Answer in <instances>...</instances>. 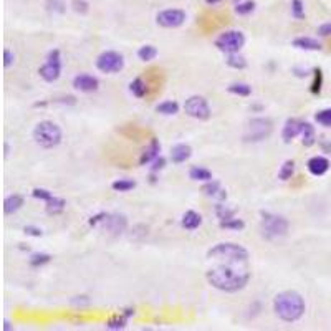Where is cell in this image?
I'll use <instances>...</instances> for the list:
<instances>
[{
	"label": "cell",
	"mask_w": 331,
	"mask_h": 331,
	"mask_svg": "<svg viewBox=\"0 0 331 331\" xmlns=\"http://www.w3.org/2000/svg\"><path fill=\"white\" fill-rule=\"evenodd\" d=\"M51 262V255L48 253H33L32 257H30L28 263L32 267H41V265H46V263Z\"/></svg>",
	"instance_id": "e575fe53"
},
{
	"label": "cell",
	"mask_w": 331,
	"mask_h": 331,
	"mask_svg": "<svg viewBox=\"0 0 331 331\" xmlns=\"http://www.w3.org/2000/svg\"><path fill=\"white\" fill-rule=\"evenodd\" d=\"M205 2L209 3V5H212V3H217V2H220V0H205Z\"/></svg>",
	"instance_id": "816d5d0a"
},
{
	"label": "cell",
	"mask_w": 331,
	"mask_h": 331,
	"mask_svg": "<svg viewBox=\"0 0 331 331\" xmlns=\"http://www.w3.org/2000/svg\"><path fill=\"white\" fill-rule=\"evenodd\" d=\"M66 207V202L61 197H56V195H53L50 200H46L45 202V210L48 215H58L61 214V212L65 210Z\"/></svg>",
	"instance_id": "cb8c5ba5"
},
{
	"label": "cell",
	"mask_w": 331,
	"mask_h": 331,
	"mask_svg": "<svg viewBox=\"0 0 331 331\" xmlns=\"http://www.w3.org/2000/svg\"><path fill=\"white\" fill-rule=\"evenodd\" d=\"M8 154H10V146H8V143L5 141V143H3V156L8 158Z\"/></svg>",
	"instance_id": "681fc988"
},
{
	"label": "cell",
	"mask_w": 331,
	"mask_h": 331,
	"mask_svg": "<svg viewBox=\"0 0 331 331\" xmlns=\"http://www.w3.org/2000/svg\"><path fill=\"white\" fill-rule=\"evenodd\" d=\"M293 46H297L300 50H308V51H318L322 50L323 46L318 40L310 38V37H298L293 40Z\"/></svg>",
	"instance_id": "7402d4cb"
},
{
	"label": "cell",
	"mask_w": 331,
	"mask_h": 331,
	"mask_svg": "<svg viewBox=\"0 0 331 331\" xmlns=\"http://www.w3.org/2000/svg\"><path fill=\"white\" fill-rule=\"evenodd\" d=\"M45 7L51 13H65L66 12V5L61 2V0H46Z\"/></svg>",
	"instance_id": "d590c367"
},
{
	"label": "cell",
	"mask_w": 331,
	"mask_h": 331,
	"mask_svg": "<svg viewBox=\"0 0 331 331\" xmlns=\"http://www.w3.org/2000/svg\"><path fill=\"white\" fill-rule=\"evenodd\" d=\"M156 111L161 113L164 116H172V115H177L179 113V105L175 101H164L161 105L156 106Z\"/></svg>",
	"instance_id": "83f0119b"
},
{
	"label": "cell",
	"mask_w": 331,
	"mask_h": 331,
	"mask_svg": "<svg viewBox=\"0 0 331 331\" xmlns=\"http://www.w3.org/2000/svg\"><path fill=\"white\" fill-rule=\"evenodd\" d=\"M200 224H202V217L197 214L195 210H187L180 219V225L184 227L185 230H195L199 229Z\"/></svg>",
	"instance_id": "ffe728a7"
},
{
	"label": "cell",
	"mask_w": 331,
	"mask_h": 331,
	"mask_svg": "<svg viewBox=\"0 0 331 331\" xmlns=\"http://www.w3.org/2000/svg\"><path fill=\"white\" fill-rule=\"evenodd\" d=\"M73 86H75L78 91H83V93H93V91H96L98 88H100V81H98L96 76H91V75L81 73V75L75 76V78H73Z\"/></svg>",
	"instance_id": "4fadbf2b"
},
{
	"label": "cell",
	"mask_w": 331,
	"mask_h": 331,
	"mask_svg": "<svg viewBox=\"0 0 331 331\" xmlns=\"http://www.w3.org/2000/svg\"><path fill=\"white\" fill-rule=\"evenodd\" d=\"M189 177L192 180H200V182H207V180L212 179V172L209 169L200 167V166H194L192 169L189 170Z\"/></svg>",
	"instance_id": "d4e9b609"
},
{
	"label": "cell",
	"mask_w": 331,
	"mask_h": 331,
	"mask_svg": "<svg viewBox=\"0 0 331 331\" xmlns=\"http://www.w3.org/2000/svg\"><path fill=\"white\" fill-rule=\"evenodd\" d=\"M273 131V123L268 118H253L247 123L244 131V141L260 143L267 139Z\"/></svg>",
	"instance_id": "8992f818"
},
{
	"label": "cell",
	"mask_w": 331,
	"mask_h": 331,
	"mask_svg": "<svg viewBox=\"0 0 331 331\" xmlns=\"http://www.w3.org/2000/svg\"><path fill=\"white\" fill-rule=\"evenodd\" d=\"M111 187L113 190H116V192H129V190H133L136 187V182L131 179H118L111 184Z\"/></svg>",
	"instance_id": "4dcf8cb0"
},
{
	"label": "cell",
	"mask_w": 331,
	"mask_h": 331,
	"mask_svg": "<svg viewBox=\"0 0 331 331\" xmlns=\"http://www.w3.org/2000/svg\"><path fill=\"white\" fill-rule=\"evenodd\" d=\"M190 156H192V148H190L189 144L179 143L170 149V161L174 164H182L187 161Z\"/></svg>",
	"instance_id": "2e32d148"
},
{
	"label": "cell",
	"mask_w": 331,
	"mask_h": 331,
	"mask_svg": "<svg viewBox=\"0 0 331 331\" xmlns=\"http://www.w3.org/2000/svg\"><path fill=\"white\" fill-rule=\"evenodd\" d=\"M235 209H230L229 205L219 202L215 205V215L219 217L220 220H227V219H232V217H235Z\"/></svg>",
	"instance_id": "836d02e7"
},
{
	"label": "cell",
	"mask_w": 331,
	"mask_h": 331,
	"mask_svg": "<svg viewBox=\"0 0 331 331\" xmlns=\"http://www.w3.org/2000/svg\"><path fill=\"white\" fill-rule=\"evenodd\" d=\"M33 141L43 149H53L61 143L63 133H61L60 126L53 121H40L37 126L33 128Z\"/></svg>",
	"instance_id": "277c9868"
},
{
	"label": "cell",
	"mask_w": 331,
	"mask_h": 331,
	"mask_svg": "<svg viewBox=\"0 0 331 331\" xmlns=\"http://www.w3.org/2000/svg\"><path fill=\"white\" fill-rule=\"evenodd\" d=\"M260 225H262V232L263 235L267 237L268 240L273 239H280V237H285L288 234L290 224L285 217L272 214V212H260Z\"/></svg>",
	"instance_id": "5b68a950"
},
{
	"label": "cell",
	"mask_w": 331,
	"mask_h": 331,
	"mask_svg": "<svg viewBox=\"0 0 331 331\" xmlns=\"http://www.w3.org/2000/svg\"><path fill=\"white\" fill-rule=\"evenodd\" d=\"M184 111L185 115H189L190 118H194V120H199V121H205L209 120L212 111H210V106L209 103L204 96H190L185 100L184 103Z\"/></svg>",
	"instance_id": "30bf717a"
},
{
	"label": "cell",
	"mask_w": 331,
	"mask_h": 331,
	"mask_svg": "<svg viewBox=\"0 0 331 331\" xmlns=\"http://www.w3.org/2000/svg\"><path fill=\"white\" fill-rule=\"evenodd\" d=\"M255 10V2L252 0H245V2H239L235 5V12L239 15H248Z\"/></svg>",
	"instance_id": "8d00e7d4"
},
{
	"label": "cell",
	"mask_w": 331,
	"mask_h": 331,
	"mask_svg": "<svg viewBox=\"0 0 331 331\" xmlns=\"http://www.w3.org/2000/svg\"><path fill=\"white\" fill-rule=\"evenodd\" d=\"M133 315H134V310H131V308L124 310L121 315H116V317H113L111 320H108L106 328H110V330H123V328H126L128 320L131 318Z\"/></svg>",
	"instance_id": "d6986e66"
},
{
	"label": "cell",
	"mask_w": 331,
	"mask_h": 331,
	"mask_svg": "<svg viewBox=\"0 0 331 331\" xmlns=\"http://www.w3.org/2000/svg\"><path fill=\"white\" fill-rule=\"evenodd\" d=\"M307 166H308V170L313 175H323V174H327V170L330 169V161L323 156H313Z\"/></svg>",
	"instance_id": "ac0fdd59"
},
{
	"label": "cell",
	"mask_w": 331,
	"mask_h": 331,
	"mask_svg": "<svg viewBox=\"0 0 331 331\" xmlns=\"http://www.w3.org/2000/svg\"><path fill=\"white\" fill-rule=\"evenodd\" d=\"M293 174H295V163L292 161V159H288V161L282 164L280 170H278V179L285 182V180H290L293 177Z\"/></svg>",
	"instance_id": "f1b7e54d"
},
{
	"label": "cell",
	"mask_w": 331,
	"mask_h": 331,
	"mask_svg": "<svg viewBox=\"0 0 331 331\" xmlns=\"http://www.w3.org/2000/svg\"><path fill=\"white\" fill-rule=\"evenodd\" d=\"M205 278L215 290L225 293H235L245 288L250 280L247 263H219L205 272Z\"/></svg>",
	"instance_id": "6da1fadb"
},
{
	"label": "cell",
	"mask_w": 331,
	"mask_h": 331,
	"mask_svg": "<svg viewBox=\"0 0 331 331\" xmlns=\"http://www.w3.org/2000/svg\"><path fill=\"white\" fill-rule=\"evenodd\" d=\"M23 232L27 235H32V237H41L43 235V230H41L40 227H35V225H25Z\"/></svg>",
	"instance_id": "7bdbcfd3"
},
{
	"label": "cell",
	"mask_w": 331,
	"mask_h": 331,
	"mask_svg": "<svg viewBox=\"0 0 331 331\" xmlns=\"http://www.w3.org/2000/svg\"><path fill=\"white\" fill-rule=\"evenodd\" d=\"M159 153H161V144H159V139L153 138L151 143L148 144L146 149L141 153V158H139V164L141 166H146L149 163H153L154 159L159 156Z\"/></svg>",
	"instance_id": "e0dca14e"
},
{
	"label": "cell",
	"mask_w": 331,
	"mask_h": 331,
	"mask_svg": "<svg viewBox=\"0 0 331 331\" xmlns=\"http://www.w3.org/2000/svg\"><path fill=\"white\" fill-rule=\"evenodd\" d=\"M318 35H322V37H331V22L320 25V27H318Z\"/></svg>",
	"instance_id": "7dc6e473"
},
{
	"label": "cell",
	"mask_w": 331,
	"mask_h": 331,
	"mask_svg": "<svg viewBox=\"0 0 331 331\" xmlns=\"http://www.w3.org/2000/svg\"><path fill=\"white\" fill-rule=\"evenodd\" d=\"M71 7H73L76 13H86L88 10H90V3H88L86 0H73Z\"/></svg>",
	"instance_id": "b9f144b4"
},
{
	"label": "cell",
	"mask_w": 331,
	"mask_h": 331,
	"mask_svg": "<svg viewBox=\"0 0 331 331\" xmlns=\"http://www.w3.org/2000/svg\"><path fill=\"white\" fill-rule=\"evenodd\" d=\"M245 45V35L240 30H227L215 38V46L224 53H239Z\"/></svg>",
	"instance_id": "52a82bcc"
},
{
	"label": "cell",
	"mask_w": 331,
	"mask_h": 331,
	"mask_svg": "<svg viewBox=\"0 0 331 331\" xmlns=\"http://www.w3.org/2000/svg\"><path fill=\"white\" fill-rule=\"evenodd\" d=\"M302 128H303V121L297 120V118H290V120H287L285 126H283V131H282L283 141L292 143L295 138L302 134Z\"/></svg>",
	"instance_id": "9a60e30c"
},
{
	"label": "cell",
	"mask_w": 331,
	"mask_h": 331,
	"mask_svg": "<svg viewBox=\"0 0 331 331\" xmlns=\"http://www.w3.org/2000/svg\"><path fill=\"white\" fill-rule=\"evenodd\" d=\"M71 303L76 305V307H83V305H90V298L86 295H81V297H75L71 300Z\"/></svg>",
	"instance_id": "c3c4849f"
},
{
	"label": "cell",
	"mask_w": 331,
	"mask_h": 331,
	"mask_svg": "<svg viewBox=\"0 0 331 331\" xmlns=\"http://www.w3.org/2000/svg\"><path fill=\"white\" fill-rule=\"evenodd\" d=\"M207 258L215 260L219 263H248L250 253L245 247L239 244H232V242H224V244H217L207 252Z\"/></svg>",
	"instance_id": "3957f363"
},
{
	"label": "cell",
	"mask_w": 331,
	"mask_h": 331,
	"mask_svg": "<svg viewBox=\"0 0 331 331\" xmlns=\"http://www.w3.org/2000/svg\"><path fill=\"white\" fill-rule=\"evenodd\" d=\"M200 190H202L207 197H214V199L219 200V202H224V200L227 199V190L222 187V184L215 179L207 180Z\"/></svg>",
	"instance_id": "5bb4252c"
},
{
	"label": "cell",
	"mask_w": 331,
	"mask_h": 331,
	"mask_svg": "<svg viewBox=\"0 0 331 331\" xmlns=\"http://www.w3.org/2000/svg\"><path fill=\"white\" fill-rule=\"evenodd\" d=\"M220 227L222 229H227V230H244L245 229V222L242 219H237V217H232V219H227V220H220Z\"/></svg>",
	"instance_id": "f546056e"
},
{
	"label": "cell",
	"mask_w": 331,
	"mask_h": 331,
	"mask_svg": "<svg viewBox=\"0 0 331 331\" xmlns=\"http://www.w3.org/2000/svg\"><path fill=\"white\" fill-rule=\"evenodd\" d=\"M158 56V48L153 45H144L138 50V58L141 61H153Z\"/></svg>",
	"instance_id": "4316f807"
},
{
	"label": "cell",
	"mask_w": 331,
	"mask_h": 331,
	"mask_svg": "<svg viewBox=\"0 0 331 331\" xmlns=\"http://www.w3.org/2000/svg\"><path fill=\"white\" fill-rule=\"evenodd\" d=\"M315 120H317V123L322 124V126L331 128V108H328V110H323V111L317 113Z\"/></svg>",
	"instance_id": "f35d334b"
},
{
	"label": "cell",
	"mask_w": 331,
	"mask_h": 331,
	"mask_svg": "<svg viewBox=\"0 0 331 331\" xmlns=\"http://www.w3.org/2000/svg\"><path fill=\"white\" fill-rule=\"evenodd\" d=\"M302 144L303 146H307V148H310V146H313L315 143H317V133H315V126L312 123H307V121H303V128H302Z\"/></svg>",
	"instance_id": "603a6c76"
},
{
	"label": "cell",
	"mask_w": 331,
	"mask_h": 331,
	"mask_svg": "<svg viewBox=\"0 0 331 331\" xmlns=\"http://www.w3.org/2000/svg\"><path fill=\"white\" fill-rule=\"evenodd\" d=\"M292 15L297 20L305 18V5L302 0H292Z\"/></svg>",
	"instance_id": "74e56055"
},
{
	"label": "cell",
	"mask_w": 331,
	"mask_h": 331,
	"mask_svg": "<svg viewBox=\"0 0 331 331\" xmlns=\"http://www.w3.org/2000/svg\"><path fill=\"white\" fill-rule=\"evenodd\" d=\"M227 90H229V93H232V95H237V96L252 95V86H248L247 83H234V85H230Z\"/></svg>",
	"instance_id": "1f68e13d"
},
{
	"label": "cell",
	"mask_w": 331,
	"mask_h": 331,
	"mask_svg": "<svg viewBox=\"0 0 331 331\" xmlns=\"http://www.w3.org/2000/svg\"><path fill=\"white\" fill-rule=\"evenodd\" d=\"M106 215H108V214H106V212H100V214H96V215H93V217H91V219H90V220H88V224H90L91 227H98V225H100V224H101V222H103V220H105V219H106Z\"/></svg>",
	"instance_id": "bcb514c9"
},
{
	"label": "cell",
	"mask_w": 331,
	"mask_h": 331,
	"mask_svg": "<svg viewBox=\"0 0 331 331\" xmlns=\"http://www.w3.org/2000/svg\"><path fill=\"white\" fill-rule=\"evenodd\" d=\"M40 76L46 83H53L61 75V53L58 48H53L46 55V61L38 68Z\"/></svg>",
	"instance_id": "ba28073f"
},
{
	"label": "cell",
	"mask_w": 331,
	"mask_h": 331,
	"mask_svg": "<svg viewBox=\"0 0 331 331\" xmlns=\"http://www.w3.org/2000/svg\"><path fill=\"white\" fill-rule=\"evenodd\" d=\"M3 330H5V331H8V330H12V327H10V323L7 322V320H5V322H3Z\"/></svg>",
	"instance_id": "f907efd6"
},
{
	"label": "cell",
	"mask_w": 331,
	"mask_h": 331,
	"mask_svg": "<svg viewBox=\"0 0 331 331\" xmlns=\"http://www.w3.org/2000/svg\"><path fill=\"white\" fill-rule=\"evenodd\" d=\"M315 73V80L312 83V93L313 95H318L320 91H322V85H323V75H322V70L317 68L313 71Z\"/></svg>",
	"instance_id": "ab89813d"
},
{
	"label": "cell",
	"mask_w": 331,
	"mask_h": 331,
	"mask_svg": "<svg viewBox=\"0 0 331 331\" xmlns=\"http://www.w3.org/2000/svg\"><path fill=\"white\" fill-rule=\"evenodd\" d=\"M96 68L108 75L120 73L124 68V56L115 50H106L96 58Z\"/></svg>",
	"instance_id": "9c48e42d"
},
{
	"label": "cell",
	"mask_w": 331,
	"mask_h": 331,
	"mask_svg": "<svg viewBox=\"0 0 331 331\" xmlns=\"http://www.w3.org/2000/svg\"><path fill=\"white\" fill-rule=\"evenodd\" d=\"M164 167H166V159H164L163 156H158V158L153 161L151 170H153V172H159V170H163Z\"/></svg>",
	"instance_id": "ee69618b"
},
{
	"label": "cell",
	"mask_w": 331,
	"mask_h": 331,
	"mask_svg": "<svg viewBox=\"0 0 331 331\" xmlns=\"http://www.w3.org/2000/svg\"><path fill=\"white\" fill-rule=\"evenodd\" d=\"M101 227L111 235H121L128 227V219L123 214H108L101 222Z\"/></svg>",
	"instance_id": "7c38bea8"
},
{
	"label": "cell",
	"mask_w": 331,
	"mask_h": 331,
	"mask_svg": "<svg viewBox=\"0 0 331 331\" xmlns=\"http://www.w3.org/2000/svg\"><path fill=\"white\" fill-rule=\"evenodd\" d=\"M307 305H305L303 297L295 290H287V292L278 293L273 298V312L282 322L295 323L305 315Z\"/></svg>",
	"instance_id": "7a4b0ae2"
},
{
	"label": "cell",
	"mask_w": 331,
	"mask_h": 331,
	"mask_svg": "<svg viewBox=\"0 0 331 331\" xmlns=\"http://www.w3.org/2000/svg\"><path fill=\"white\" fill-rule=\"evenodd\" d=\"M129 90H131V93L136 98H143L144 95H146L148 86H146V83L143 81V78H134L131 81V85H129Z\"/></svg>",
	"instance_id": "d6a6232c"
},
{
	"label": "cell",
	"mask_w": 331,
	"mask_h": 331,
	"mask_svg": "<svg viewBox=\"0 0 331 331\" xmlns=\"http://www.w3.org/2000/svg\"><path fill=\"white\" fill-rule=\"evenodd\" d=\"M32 195L35 199H40V200H50L51 197H53V194L50 192V190H46V189H41V187H35L33 190H32Z\"/></svg>",
	"instance_id": "60d3db41"
},
{
	"label": "cell",
	"mask_w": 331,
	"mask_h": 331,
	"mask_svg": "<svg viewBox=\"0 0 331 331\" xmlns=\"http://www.w3.org/2000/svg\"><path fill=\"white\" fill-rule=\"evenodd\" d=\"M22 205H23V197H22V195H18V194L8 195V197L3 200V212H5V215L15 214L17 210L22 209Z\"/></svg>",
	"instance_id": "44dd1931"
},
{
	"label": "cell",
	"mask_w": 331,
	"mask_h": 331,
	"mask_svg": "<svg viewBox=\"0 0 331 331\" xmlns=\"http://www.w3.org/2000/svg\"><path fill=\"white\" fill-rule=\"evenodd\" d=\"M13 61H15L13 51L10 50V48H5V50H3V66H5V68H8V66L12 65Z\"/></svg>",
	"instance_id": "f6af8a7d"
},
{
	"label": "cell",
	"mask_w": 331,
	"mask_h": 331,
	"mask_svg": "<svg viewBox=\"0 0 331 331\" xmlns=\"http://www.w3.org/2000/svg\"><path fill=\"white\" fill-rule=\"evenodd\" d=\"M156 22L164 28H177L185 22V12L180 8H166L156 15Z\"/></svg>",
	"instance_id": "8fae6325"
},
{
	"label": "cell",
	"mask_w": 331,
	"mask_h": 331,
	"mask_svg": "<svg viewBox=\"0 0 331 331\" xmlns=\"http://www.w3.org/2000/svg\"><path fill=\"white\" fill-rule=\"evenodd\" d=\"M225 63L229 65L230 68H234V70H244V68H247V60L240 53H229V55H227Z\"/></svg>",
	"instance_id": "484cf974"
}]
</instances>
